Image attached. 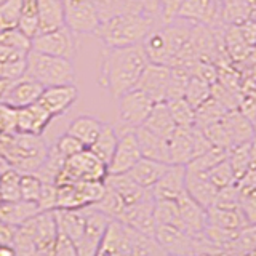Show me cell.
I'll use <instances>...</instances> for the list:
<instances>
[{
    "instance_id": "cell-5",
    "label": "cell",
    "mask_w": 256,
    "mask_h": 256,
    "mask_svg": "<svg viewBox=\"0 0 256 256\" xmlns=\"http://www.w3.org/2000/svg\"><path fill=\"white\" fill-rule=\"evenodd\" d=\"M106 176L108 166L90 149H84L66 160L54 184L58 186V184H76L80 181H104Z\"/></svg>"
},
{
    "instance_id": "cell-44",
    "label": "cell",
    "mask_w": 256,
    "mask_h": 256,
    "mask_svg": "<svg viewBox=\"0 0 256 256\" xmlns=\"http://www.w3.org/2000/svg\"><path fill=\"white\" fill-rule=\"evenodd\" d=\"M22 0H0V29L18 28Z\"/></svg>"
},
{
    "instance_id": "cell-12",
    "label": "cell",
    "mask_w": 256,
    "mask_h": 256,
    "mask_svg": "<svg viewBox=\"0 0 256 256\" xmlns=\"http://www.w3.org/2000/svg\"><path fill=\"white\" fill-rule=\"evenodd\" d=\"M142 158L134 132H122L118 134L117 148L108 165V174H125Z\"/></svg>"
},
{
    "instance_id": "cell-39",
    "label": "cell",
    "mask_w": 256,
    "mask_h": 256,
    "mask_svg": "<svg viewBox=\"0 0 256 256\" xmlns=\"http://www.w3.org/2000/svg\"><path fill=\"white\" fill-rule=\"evenodd\" d=\"M20 181H21V173L12 166L5 168L0 173V198H2V202L21 200Z\"/></svg>"
},
{
    "instance_id": "cell-26",
    "label": "cell",
    "mask_w": 256,
    "mask_h": 256,
    "mask_svg": "<svg viewBox=\"0 0 256 256\" xmlns=\"http://www.w3.org/2000/svg\"><path fill=\"white\" fill-rule=\"evenodd\" d=\"M53 216H54L58 234L70 238L77 245L85 230V210H64V208H56V210H53Z\"/></svg>"
},
{
    "instance_id": "cell-16",
    "label": "cell",
    "mask_w": 256,
    "mask_h": 256,
    "mask_svg": "<svg viewBox=\"0 0 256 256\" xmlns=\"http://www.w3.org/2000/svg\"><path fill=\"white\" fill-rule=\"evenodd\" d=\"M44 88L45 86L36 82L34 78L22 76L21 78L14 80V82H10L0 102H5L13 109L26 108V106H30V104L38 102Z\"/></svg>"
},
{
    "instance_id": "cell-19",
    "label": "cell",
    "mask_w": 256,
    "mask_h": 256,
    "mask_svg": "<svg viewBox=\"0 0 256 256\" xmlns=\"http://www.w3.org/2000/svg\"><path fill=\"white\" fill-rule=\"evenodd\" d=\"M176 202H178L180 208L181 229L192 237H204L205 229L208 226L205 208L200 206L196 200H192L186 192Z\"/></svg>"
},
{
    "instance_id": "cell-40",
    "label": "cell",
    "mask_w": 256,
    "mask_h": 256,
    "mask_svg": "<svg viewBox=\"0 0 256 256\" xmlns=\"http://www.w3.org/2000/svg\"><path fill=\"white\" fill-rule=\"evenodd\" d=\"M165 102H166L168 110H170L172 118L176 126L190 128L196 125V109L192 108L184 98L165 101Z\"/></svg>"
},
{
    "instance_id": "cell-57",
    "label": "cell",
    "mask_w": 256,
    "mask_h": 256,
    "mask_svg": "<svg viewBox=\"0 0 256 256\" xmlns=\"http://www.w3.org/2000/svg\"><path fill=\"white\" fill-rule=\"evenodd\" d=\"M252 122H253V128H254V134H256V117L252 120Z\"/></svg>"
},
{
    "instance_id": "cell-10",
    "label": "cell",
    "mask_w": 256,
    "mask_h": 256,
    "mask_svg": "<svg viewBox=\"0 0 256 256\" xmlns=\"http://www.w3.org/2000/svg\"><path fill=\"white\" fill-rule=\"evenodd\" d=\"M84 210H85V230L80 242L77 244V252L78 256H96L104 238V234L108 230L110 218L93 206L84 208Z\"/></svg>"
},
{
    "instance_id": "cell-50",
    "label": "cell",
    "mask_w": 256,
    "mask_h": 256,
    "mask_svg": "<svg viewBox=\"0 0 256 256\" xmlns=\"http://www.w3.org/2000/svg\"><path fill=\"white\" fill-rule=\"evenodd\" d=\"M16 132V109L0 102V136Z\"/></svg>"
},
{
    "instance_id": "cell-53",
    "label": "cell",
    "mask_w": 256,
    "mask_h": 256,
    "mask_svg": "<svg viewBox=\"0 0 256 256\" xmlns=\"http://www.w3.org/2000/svg\"><path fill=\"white\" fill-rule=\"evenodd\" d=\"M142 5V13H146L149 16H154L160 21V6L158 0H140Z\"/></svg>"
},
{
    "instance_id": "cell-30",
    "label": "cell",
    "mask_w": 256,
    "mask_h": 256,
    "mask_svg": "<svg viewBox=\"0 0 256 256\" xmlns=\"http://www.w3.org/2000/svg\"><path fill=\"white\" fill-rule=\"evenodd\" d=\"M166 168H168V164L156 162V160L142 157L126 174L130 176L138 186L150 190V188L160 180V176L165 173Z\"/></svg>"
},
{
    "instance_id": "cell-8",
    "label": "cell",
    "mask_w": 256,
    "mask_h": 256,
    "mask_svg": "<svg viewBox=\"0 0 256 256\" xmlns=\"http://www.w3.org/2000/svg\"><path fill=\"white\" fill-rule=\"evenodd\" d=\"M30 50L74 61L77 56V37L66 26L40 32L30 40Z\"/></svg>"
},
{
    "instance_id": "cell-17",
    "label": "cell",
    "mask_w": 256,
    "mask_h": 256,
    "mask_svg": "<svg viewBox=\"0 0 256 256\" xmlns=\"http://www.w3.org/2000/svg\"><path fill=\"white\" fill-rule=\"evenodd\" d=\"M141 45L144 48V52H146L149 62L170 66L176 56L173 44L166 34V29L164 24H158V26L152 29L148 34V37L142 40Z\"/></svg>"
},
{
    "instance_id": "cell-43",
    "label": "cell",
    "mask_w": 256,
    "mask_h": 256,
    "mask_svg": "<svg viewBox=\"0 0 256 256\" xmlns=\"http://www.w3.org/2000/svg\"><path fill=\"white\" fill-rule=\"evenodd\" d=\"M190 72L181 68H172L170 72V80H168V88H166V100L165 101H172V100H180L184 98V93H186V88L190 78Z\"/></svg>"
},
{
    "instance_id": "cell-13",
    "label": "cell",
    "mask_w": 256,
    "mask_h": 256,
    "mask_svg": "<svg viewBox=\"0 0 256 256\" xmlns=\"http://www.w3.org/2000/svg\"><path fill=\"white\" fill-rule=\"evenodd\" d=\"M172 68L165 64L148 62V66L141 72L136 88L146 93L154 102H164L166 100V88L170 80Z\"/></svg>"
},
{
    "instance_id": "cell-18",
    "label": "cell",
    "mask_w": 256,
    "mask_h": 256,
    "mask_svg": "<svg viewBox=\"0 0 256 256\" xmlns=\"http://www.w3.org/2000/svg\"><path fill=\"white\" fill-rule=\"evenodd\" d=\"M178 18L192 24L213 28L221 20V6L218 0H186L178 13Z\"/></svg>"
},
{
    "instance_id": "cell-41",
    "label": "cell",
    "mask_w": 256,
    "mask_h": 256,
    "mask_svg": "<svg viewBox=\"0 0 256 256\" xmlns=\"http://www.w3.org/2000/svg\"><path fill=\"white\" fill-rule=\"evenodd\" d=\"M226 158H228V149L213 146L206 152H204L202 156H198L194 160H190V162L186 165V168H188V170H192V172L208 173L213 166L221 164L222 160H226Z\"/></svg>"
},
{
    "instance_id": "cell-56",
    "label": "cell",
    "mask_w": 256,
    "mask_h": 256,
    "mask_svg": "<svg viewBox=\"0 0 256 256\" xmlns=\"http://www.w3.org/2000/svg\"><path fill=\"white\" fill-rule=\"evenodd\" d=\"M8 85H10V82H5V80H0V101H2L4 94H5L6 88H8Z\"/></svg>"
},
{
    "instance_id": "cell-42",
    "label": "cell",
    "mask_w": 256,
    "mask_h": 256,
    "mask_svg": "<svg viewBox=\"0 0 256 256\" xmlns=\"http://www.w3.org/2000/svg\"><path fill=\"white\" fill-rule=\"evenodd\" d=\"M210 98H212V85L196 76H190L186 93H184V100L194 109H197Z\"/></svg>"
},
{
    "instance_id": "cell-29",
    "label": "cell",
    "mask_w": 256,
    "mask_h": 256,
    "mask_svg": "<svg viewBox=\"0 0 256 256\" xmlns=\"http://www.w3.org/2000/svg\"><path fill=\"white\" fill-rule=\"evenodd\" d=\"M104 124L106 122H102V120L93 116H78L69 124L66 133L74 136L76 140H78L88 149L100 136Z\"/></svg>"
},
{
    "instance_id": "cell-28",
    "label": "cell",
    "mask_w": 256,
    "mask_h": 256,
    "mask_svg": "<svg viewBox=\"0 0 256 256\" xmlns=\"http://www.w3.org/2000/svg\"><path fill=\"white\" fill-rule=\"evenodd\" d=\"M40 213V208L36 202L28 200H14V202H0V221L10 224L13 228H20L34 216Z\"/></svg>"
},
{
    "instance_id": "cell-48",
    "label": "cell",
    "mask_w": 256,
    "mask_h": 256,
    "mask_svg": "<svg viewBox=\"0 0 256 256\" xmlns=\"http://www.w3.org/2000/svg\"><path fill=\"white\" fill-rule=\"evenodd\" d=\"M53 146L66 160L70 158L72 156L78 154V152H82L84 149H86L82 142H80L78 140H76L74 136H70L69 133L61 134L60 138L56 140V142L53 144Z\"/></svg>"
},
{
    "instance_id": "cell-49",
    "label": "cell",
    "mask_w": 256,
    "mask_h": 256,
    "mask_svg": "<svg viewBox=\"0 0 256 256\" xmlns=\"http://www.w3.org/2000/svg\"><path fill=\"white\" fill-rule=\"evenodd\" d=\"M186 0H158L160 6V22L168 24L178 18V13L181 10L182 4Z\"/></svg>"
},
{
    "instance_id": "cell-9",
    "label": "cell",
    "mask_w": 256,
    "mask_h": 256,
    "mask_svg": "<svg viewBox=\"0 0 256 256\" xmlns=\"http://www.w3.org/2000/svg\"><path fill=\"white\" fill-rule=\"evenodd\" d=\"M154 238L166 256H197L204 237H192L174 226H157Z\"/></svg>"
},
{
    "instance_id": "cell-37",
    "label": "cell",
    "mask_w": 256,
    "mask_h": 256,
    "mask_svg": "<svg viewBox=\"0 0 256 256\" xmlns=\"http://www.w3.org/2000/svg\"><path fill=\"white\" fill-rule=\"evenodd\" d=\"M154 220L157 226H174L181 229L178 202L176 200H154Z\"/></svg>"
},
{
    "instance_id": "cell-25",
    "label": "cell",
    "mask_w": 256,
    "mask_h": 256,
    "mask_svg": "<svg viewBox=\"0 0 256 256\" xmlns=\"http://www.w3.org/2000/svg\"><path fill=\"white\" fill-rule=\"evenodd\" d=\"M136 140L140 144L141 156L144 158L156 160V162H162L170 165V154H168V141L162 136L149 132L148 128L140 126L134 130Z\"/></svg>"
},
{
    "instance_id": "cell-58",
    "label": "cell",
    "mask_w": 256,
    "mask_h": 256,
    "mask_svg": "<svg viewBox=\"0 0 256 256\" xmlns=\"http://www.w3.org/2000/svg\"><path fill=\"white\" fill-rule=\"evenodd\" d=\"M0 202H2V198H0Z\"/></svg>"
},
{
    "instance_id": "cell-38",
    "label": "cell",
    "mask_w": 256,
    "mask_h": 256,
    "mask_svg": "<svg viewBox=\"0 0 256 256\" xmlns=\"http://www.w3.org/2000/svg\"><path fill=\"white\" fill-rule=\"evenodd\" d=\"M226 112L228 109L212 96L210 100L205 101L202 106H198L196 109V126L205 128L212 124L220 122V120L226 116Z\"/></svg>"
},
{
    "instance_id": "cell-27",
    "label": "cell",
    "mask_w": 256,
    "mask_h": 256,
    "mask_svg": "<svg viewBox=\"0 0 256 256\" xmlns=\"http://www.w3.org/2000/svg\"><path fill=\"white\" fill-rule=\"evenodd\" d=\"M28 53L0 45V80L14 82L26 74Z\"/></svg>"
},
{
    "instance_id": "cell-1",
    "label": "cell",
    "mask_w": 256,
    "mask_h": 256,
    "mask_svg": "<svg viewBox=\"0 0 256 256\" xmlns=\"http://www.w3.org/2000/svg\"><path fill=\"white\" fill-rule=\"evenodd\" d=\"M148 62L142 45L125 48L102 46L98 64V85L110 93L112 98L118 100L124 93L136 88Z\"/></svg>"
},
{
    "instance_id": "cell-22",
    "label": "cell",
    "mask_w": 256,
    "mask_h": 256,
    "mask_svg": "<svg viewBox=\"0 0 256 256\" xmlns=\"http://www.w3.org/2000/svg\"><path fill=\"white\" fill-rule=\"evenodd\" d=\"M168 141V154L170 165L186 166L194 158V141H192V126L181 128L176 126Z\"/></svg>"
},
{
    "instance_id": "cell-24",
    "label": "cell",
    "mask_w": 256,
    "mask_h": 256,
    "mask_svg": "<svg viewBox=\"0 0 256 256\" xmlns=\"http://www.w3.org/2000/svg\"><path fill=\"white\" fill-rule=\"evenodd\" d=\"M104 184L116 192L125 206H132L134 204H138L150 194V190L138 186L126 173L125 174H108L106 180H104Z\"/></svg>"
},
{
    "instance_id": "cell-20",
    "label": "cell",
    "mask_w": 256,
    "mask_h": 256,
    "mask_svg": "<svg viewBox=\"0 0 256 256\" xmlns=\"http://www.w3.org/2000/svg\"><path fill=\"white\" fill-rule=\"evenodd\" d=\"M53 117L38 102L16 109V133L42 136Z\"/></svg>"
},
{
    "instance_id": "cell-23",
    "label": "cell",
    "mask_w": 256,
    "mask_h": 256,
    "mask_svg": "<svg viewBox=\"0 0 256 256\" xmlns=\"http://www.w3.org/2000/svg\"><path fill=\"white\" fill-rule=\"evenodd\" d=\"M222 124L228 132L232 146L250 142L254 138V128H253L252 118L246 117L242 110H238V109L228 110L226 116L222 117Z\"/></svg>"
},
{
    "instance_id": "cell-46",
    "label": "cell",
    "mask_w": 256,
    "mask_h": 256,
    "mask_svg": "<svg viewBox=\"0 0 256 256\" xmlns=\"http://www.w3.org/2000/svg\"><path fill=\"white\" fill-rule=\"evenodd\" d=\"M42 186L44 181L36 173H21V181H20L21 200L37 204L40 198V192H42Z\"/></svg>"
},
{
    "instance_id": "cell-15",
    "label": "cell",
    "mask_w": 256,
    "mask_h": 256,
    "mask_svg": "<svg viewBox=\"0 0 256 256\" xmlns=\"http://www.w3.org/2000/svg\"><path fill=\"white\" fill-rule=\"evenodd\" d=\"M186 192V166L168 165L160 180L150 188L154 200H178Z\"/></svg>"
},
{
    "instance_id": "cell-55",
    "label": "cell",
    "mask_w": 256,
    "mask_h": 256,
    "mask_svg": "<svg viewBox=\"0 0 256 256\" xmlns=\"http://www.w3.org/2000/svg\"><path fill=\"white\" fill-rule=\"evenodd\" d=\"M0 256H18L12 245H4L0 244Z\"/></svg>"
},
{
    "instance_id": "cell-35",
    "label": "cell",
    "mask_w": 256,
    "mask_h": 256,
    "mask_svg": "<svg viewBox=\"0 0 256 256\" xmlns=\"http://www.w3.org/2000/svg\"><path fill=\"white\" fill-rule=\"evenodd\" d=\"M228 162L230 164L232 172L237 182L244 180L250 173V142L237 144L228 149Z\"/></svg>"
},
{
    "instance_id": "cell-45",
    "label": "cell",
    "mask_w": 256,
    "mask_h": 256,
    "mask_svg": "<svg viewBox=\"0 0 256 256\" xmlns=\"http://www.w3.org/2000/svg\"><path fill=\"white\" fill-rule=\"evenodd\" d=\"M206 174H208V178H210V181L213 182V186L218 190L236 186V182H237L234 172H232V168H230V164L228 162V158L222 160V162L218 164L216 166H213Z\"/></svg>"
},
{
    "instance_id": "cell-6",
    "label": "cell",
    "mask_w": 256,
    "mask_h": 256,
    "mask_svg": "<svg viewBox=\"0 0 256 256\" xmlns=\"http://www.w3.org/2000/svg\"><path fill=\"white\" fill-rule=\"evenodd\" d=\"M117 101V118L122 132H134L136 128L142 126L156 104L146 93H142L138 88H133V90L124 93Z\"/></svg>"
},
{
    "instance_id": "cell-34",
    "label": "cell",
    "mask_w": 256,
    "mask_h": 256,
    "mask_svg": "<svg viewBox=\"0 0 256 256\" xmlns=\"http://www.w3.org/2000/svg\"><path fill=\"white\" fill-rule=\"evenodd\" d=\"M117 141H118L117 126L106 122L102 126L100 136L96 138V141L88 149H90L93 154L108 166L112 156H114V150L117 148Z\"/></svg>"
},
{
    "instance_id": "cell-4",
    "label": "cell",
    "mask_w": 256,
    "mask_h": 256,
    "mask_svg": "<svg viewBox=\"0 0 256 256\" xmlns=\"http://www.w3.org/2000/svg\"><path fill=\"white\" fill-rule=\"evenodd\" d=\"M26 77L34 78L44 86L76 84V68L74 61L50 56L30 50L26 61Z\"/></svg>"
},
{
    "instance_id": "cell-54",
    "label": "cell",
    "mask_w": 256,
    "mask_h": 256,
    "mask_svg": "<svg viewBox=\"0 0 256 256\" xmlns=\"http://www.w3.org/2000/svg\"><path fill=\"white\" fill-rule=\"evenodd\" d=\"M256 170V134L250 141V172Z\"/></svg>"
},
{
    "instance_id": "cell-31",
    "label": "cell",
    "mask_w": 256,
    "mask_h": 256,
    "mask_svg": "<svg viewBox=\"0 0 256 256\" xmlns=\"http://www.w3.org/2000/svg\"><path fill=\"white\" fill-rule=\"evenodd\" d=\"M208 226L232 232L244 226V213L237 208H222V206H210L206 210Z\"/></svg>"
},
{
    "instance_id": "cell-7",
    "label": "cell",
    "mask_w": 256,
    "mask_h": 256,
    "mask_svg": "<svg viewBox=\"0 0 256 256\" xmlns=\"http://www.w3.org/2000/svg\"><path fill=\"white\" fill-rule=\"evenodd\" d=\"M64 26L76 36H93L101 24V16L93 0H62Z\"/></svg>"
},
{
    "instance_id": "cell-47",
    "label": "cell",
    "mask_w": 256,
    "mask_h": 256,
    "mask_svg": "<svg viewBox=\"0 0 256 256\" xmlns=\"http://www.w3.org/2000/svg\"><path fill=\"white\" fill-rule=\"evenodd\" d=\"M0 45L14 48V50L21 52H30V38L24 36L18 28L12 29H0Z\"/></svg>"
},
{
    "instance_id": "cell-51",
    "label": "cell",
    "mask_w": 256,
    "mask_h": 256,
    "mask_svg": "<svg viewBox=\"0 0 256 256\" xmlns=\"http://www.w3.org/2000/svg\"><path fill=\"white\" fill-rule=\"evenodd\" d=\"M52 256H78L77 245L72 242L70 238L58 234V237H56V242H54V246H53Z\"/></svg>"
},
{
    "instance_id": "cell-2",
    "label": "cell",
    "mask_w": 256,
    "mask_h": 256,
    "mask_svg": "<svg viewBox=\"0 0 256 256\" xmlns=\"http://www.w3.org/2000/svg\"><path fill=\"white\" fill-rule=\"evenodd\" d=\"M162 24L154 16L146 13H120L102 20L94 32L106 48H125L141 45L149 32Z\"/></svg>"
},
{
    "instance_id": "cell-33",
    "label": "cell",
    "mask_w": 256,
    "mask_h": 256,
    "mask_svg": "<svg viewBox=\"0 0 256 256\" xmlns=\"http://www.w3.org/2000/svg\"><path fill=\"white\" fill-rule=\"evenodd\" d=\"M40 32H48L64 26L62 0H37Z\"/></svg>"
},
{
    "instance_id": "cell-52",
    "label": "cell",
    "mask_w": 256,
    "mask_h": 256,
    "mask_svg": "<svg viewBox=\"0 0 256 256\" xmlns=\"http://www.w3.org/2000/svg\"><path fill=\"white\" fill-rule=\"evenodd\" d=\"M14 234H16V228H13V226H10V224H5V222L0 221V244L13 246Z\"/></svg>"
},
{
    "instance_id": "cell-3",
    "label": "cell",
    "mask_w": 256,
    "mask_h": 256,
    "mask_svg": "<svg viewBox=\"0 0 256 256\" xmlns=\"http://www.w3.org/2000/svg\"><path fill=\"white\" fill-rule=\"evenodd\" d=\"M42 136L10 133L0 136V157L20 173H36L48 154Z\"/></svg>"
},
{
    "instance_id": "cell-36",
    "label": "cell",
    "mask_w": 256,
    "mask_h": 256,
    "mask_svg": "<svg viewBox=\"0 0 256 256\" xmlns=\"http://www.w3.org/2000/svg\"><path fill=\"white\" fill-rule=\"evenodd\" d=\"M18 29L30 40L40 34V21H38V10L37 0H22L21 16L18 22Z\"/></svg>"
},
{
    "instance_id": "cell-11",
    "label": "cell",
    "mask_w": 256,
    "mask_h": 256,
    "mask_svg": "<svg viewBox=\"0 0 256 256\" xmlns=\"http://www.w3.org/2000/svg\"><path fill=\"white\" fill-rule=\"evenodd\" d=\"M116 221H120L125 226L140 232L142 236L154 237L157 224L154 220V197H152V194H149L146 198H142L138 204L126 206L124 213Z\"/></svg>"
},
{
    "instance_id": "cell-21",
    "label": "cell",
    "mask_w": 256,
    "mask_h": 256,
    "mask_svg": "<svg viewBox=\"0 0 256 256\" xmlns=\"http://www.w3.org/2000/svg\"><path fill=\"white\" fill-rule=\"evenodd\" d=\"M186 194L196 202L208 210L216 200L218 189L213 186L206 173L192 172L186 168Z\"/></svg>"
},
{
    "instance_id": "cell-32",
    "label": "cell",
    "mask_w": 256,
    "mask_h": 256,
    "mask_svg": "<svg viewBox=\"0 0 256 256\" xmlns=\"http://www.w3.org/2000/svg\"><path fill=\"white\" fill-rule=\"evenodd\" d=\"M144 128H148L149 132L156 133L162 138L168 140L172 136V133L174 132V122L172 118L170 110H168L166 102H156L154 108H152L149 117L146 118V122L142 125Z\"/></svg>"
},
{
    "instance_id": "cell-14",
    "label": "cell",
    "mask_w": 256,
    "mask_h": 256,
    "mask_svg": "<svg viewBox=\"0 0 256 256\" xmlns=\"http://www.w3.org/2000/svg\"><path fill=\"white\" fill-rule=\"evenodd\" d=\"M78 100V88L76 84L45 86L38 104L46 109V112L53 118L58 116H64L72 108V104Z\"/></svg>"
}]
</instances>
